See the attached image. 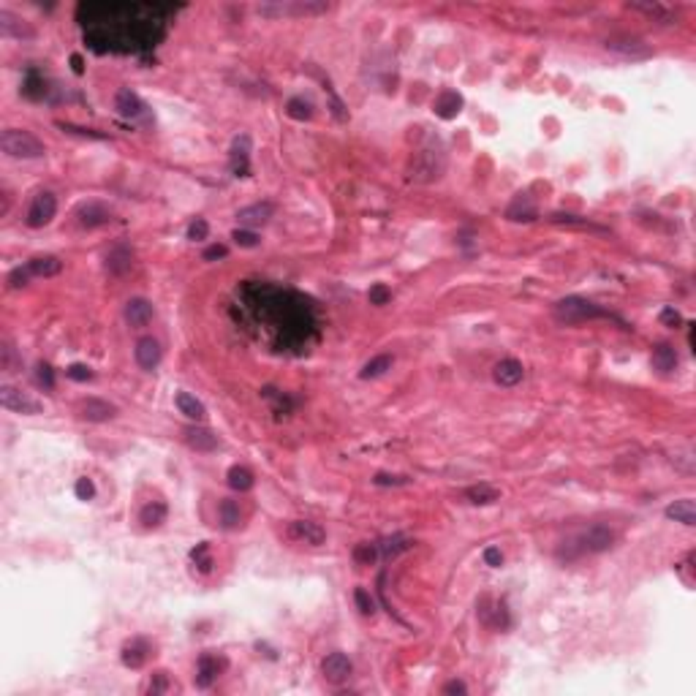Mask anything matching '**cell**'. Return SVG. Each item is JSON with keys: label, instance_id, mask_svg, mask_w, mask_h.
<instances>
[{"label": "cell", "instance_id": "1", "mask_svg": "<svg viewBox=\"0 0 696 696\" xmlns=\"http://www.w3.org/2000/svg\"><path fill=\"white\" fill-rule=\"evenodd\" d=\"M552 316H555V321H560V324L574 326V324L593 321V318H604L606 310H601L599 305H593L590 299H582V296H566V299H560V302L555 305Z\"/></svg>", "mask_w": 696, "mask_h": 696}, {"label": "cell", "instance_id": "2", "mask_svg": "<svg viewBox=\"0 0 696 696\" xmlns=\"http://www.w3.org/2000/svg\"><path fill=\"white\" fill-rule=\"evenodd\" d=\"M444 171H446V155L435 147H424L414 155V161L408 166V177L414 183H435V180H441Z\"/></svg>", "mask_w": 696, "mask_h": 696}, {"label": "cell", "instance_id": "3", "mask_svg": "<svg viewBox=\"0 0 696 696\" xmlns=\"http://www.w3.org/2000/svg\"><path fill=\"white\" fill-rule=\"evenodd\" d=\"M0 150L9 158H41L47 153L44 141L36 139L31 131H19V128H9L0 134Z\"/></svg>", "mask_w": 696, "mask_h": 696}, {"label": "cell", "instance_id": "4", "mask_svg": "<svg viewBox=\"0 0 696 696\" xmlns=\"http://www.w3.org/2000/svg\"><path fill=\"white\" fill-rule=\"evenodd\" d=\"M0 405H3L6 411L22 414V417H36V414L44 411V405L36 400V397H31V395L22 392V389L11 387V384H3V387H0Z\"/></svg>", "mask_w": 696, "mask_h": 696}, {"label": "cell", "instance_id": "5", "mask_svg": "<svg viewBox=\"0 0 696 696\" xmlns=\"http://www.w3.org/2000/svg\"><path fill=\"white\" fill-rule=\"evenodd\" d=\"M326 3L318 0H294V3H267L259 6V14L262 16H310V14H324Z\"/></svg>", "mask_w": 696, "mask_h": 696}, {"label": "cell", "instance_id": "6", "mask_svg": "<svg viewBox=\"0 0 696 696\" xmlns=\"http://www.w3.org/2000/svg\"><path fill=\"white\" fill-rule=\"evenodd\" d=\"M55 213H58V199H55V193L41 191V193L33 196L31 207H28V226H31V229H44L49 220L55 218Z\"/></svg>", "mask_w": 696, "mask_h": 696}, {"label": "cell", "instance_id": "7", "mask_svg": "<svg viewBox=\"0 0 696 696\" xmlns=\"http://www.w3.org/2000/svg\"><path fill=\"white\" fill-rule=\"evenodd\" d=\"M615 530L606 525H590L582 536H579V552H588V555H599V552H606L612 550L615 544Z\"/></svg>", "mask_w": 696, "mask_h": 696}, {"label": "cell", "instance_id": "8", "mask_svg": "<svg viewBox=\"0 0 696 696\" xmlns=\"http://www.w3.org/2000/svg\"><path fill=\"white\" fill-rule=\"evenodd\" d=\"M606 49L620 55V58H631V60L653 58V49L642 38H634V36H612V38H606Z\"/></svg>", "mask_w": 696, "mask_h": 696}, {"label": "cell", "instance_id": "9", "mask_svg": "<svg viewBox=\"0 0 696 696\" xmlns=\"http://www.w3.org/2000/svg\"><path fill=\"white\" fill-rule=\"evenodd\" d=\"M226 658L223 655H218V653H204L199 658V664H196V685L199 688H210L213 682L223 675V669H226Z\"/></svg>", "mask_w": 696, "mask_h": 696}, {"label": "cell", "instance_id": "10", "mask_svg": "<svg viewBox=\"0 0 696 696\" xmlns=\"http://www.w3.org/2000/svg\"><path fill=\"white\" fill-rule=\"evenodd\" d=\"M351 672H354V666H351L346 653H329L324 661H321V675H324L326 682L341 685V682H346L351 678Z\"/></svg>", "mask_w": 696, "mask_h": 696}, {"label": "cell", "instance_id": "11", "mask_svg": "<svg viewBox=\"0 0 696 696\" xmlns=\"http://www.w3.org/2000/svg\"><path fill=\"white\" fill-rule=\"evenodd\" d=\"M79 417L87 419V422H109V419L117 417V408L109 400H101V397H87V400L79 402Z\"/></svg>", "mask_w": 696, "mask_h": 696}, {"label": "cell", "instance_id": "12", "mask_svg": "<svg viewBox=\"0 0 696 696\" xmlns=\"http://www.w3.org/2000/svg\"><path fill=\"white\" fill-rule=\"evenodd\" d=\"M0 36H6V38H33L36 31L22 16H16L14 11L0 9Z\"/></svg>", "mask_w": 696, "mask_h": 696}, {"label": "cell", "instance_id": "13", "mask_svg": "<svg viewBox=\"0 0 696 696\" xmlns=\"http://www.w3.org/2000/svg\"><path fill=\"white\" fill-rule=\"evenodd\" d=\"M153 316H155L153 305H150L144 296H134V299L125 302V321L134 326V329L147 326L150 321H153Z\"/></svg>", "mask_w": 696, "mask_h": 696}, {"label": "cell", "instance_id": "14", "mask_svg": "<svg viewBox=\"0 0 696 696\" xmlns=\"http://www.w3.org/2000/svg\"><path fill=\"white\" fill-rule=\"evenodd\" d=\"M232 171L237 177H248L250 174V136L240 134L232 141Z\"/></svg>", "mask_w": 696, "mask_h": 696}, {"label": "cell", "instance_id": "15", "mask_svg": "<svg viewBox=\"0 0 696 696\" xmlns=\"http://www.w3.org/2000/svg\"><path fill=\"white\" fill-rule=\"evenodd\" d=\"M114 109H117V114L125 117V120H136V117L144 114L147 107H144V101L134 90H117V95H114Z\"/></svg>", "mask_w": 696, "mask_h": 696}, {"label": "cell", "instance_id": "16", "mask_svg": "<svg viewBox=\"0 0 696 696\" xmlns=\"http://www.w3.org/2000/svg\"><path fill=\"white\" fill-rule=\"evenodd\" d=\"M272 215H275V204H269V201H259V204L242 207V210L237 213V220H240L242 226H264V223H267Z\"/></svg>", "mask_w": 696, "mask_h": 696}, {"label": "cell", "instance_id": "17", "mask_svg": "<svg viewBox=\"0 0 696 696\" xmlns=\"http://www.w3.org/2000/svg\"><path fill=\"white\" fill-rule=\"evenodd\" d=\"M523 375H525V370H523V365L517 359H500L493 368V378L500 387H517L523 381Z\"/></svg>", "mask_w": 696, "mask_h": 696}, {"label": "cell", "instance_id": "18", "mask_svg": "<svg viewBox=\"0 0 696 696\" xmlns=\"http://www.w3.org/2000/svg\"><path fill=\"white\" fill-rule=\"evenodd\" d=\"M134 356H136V365L141 370H153L161 362V346H158L155 338H141L136 343V348H134Z\"/></svg>", "mask_w": 696, "mask_h": 696}, {"label": "cell", "instance_id": "19", "mask_svg": "<svg viewBox=\"0 0 696 696\" xmlns=\"http://www.w3.org/2000/svg\"><path fill=\"white\" fill-rule=\"evenodd\" d=\"M289 536L296 539V542H305V544H321L326 539L324 528L316 525V523H308V520H294V523L289 525Z\"/></svg>", "mask_w": 696, "mask_h": 696}, {"label": "cell", "instance_id": "20", "mask_svg": "<svg viewBox=\"0 0 696 696\" xmlns=\"http://www.w3.org/2000/svg\"><path fill=\"white\" fill-rule=\"evenodd\" d=\"M433 112L441 117V120H451V117H457V114L463 112V95L457 93V90H444V93L435 98Z\"/></svg>", "mask_w": 696, "mask_h": 696}, {"label": "cell", "instance_id": "21", "mask_svg": "<svg viewBox=\"0 0 696 696\" xmlns=\"http://www.w3.org/2000/svg\"><path fill=\"white\" fill-rule=\"evenodd\" d=\"M147 655H150V645H147L144 639H131V642H125L123 653H120V658H123V664L128 666V669H141V666L147 664Z\"/></svg>", "mask_w": 696, "mask_h": 696}, {"label": "cell", "instance_id": "22", "mask_svg": "<svg viewBox=\"0 0 696 696\" xmlns=\"http://www.w3.org/2000/svg\"><path fill=\"white\" fill-rule=\"evenodd\" d=\"M183 438H186V444L191 449H196V451H215L218 449V435H213L207 427H186L183 430Z\"/></svg>", "mask_w": 696, "mask_h": 696}, {"label": "cell", "instance_id": "23", "mask_svg": "<svg viewBox=\"0 0 696 696\" xmlns=\"http://www.w3.org/2000/svg\"><path fill=\"white\" fill-rule=\"evenodd\" d=\"M77 215H79V223H82V226H87V229H95V226H101V223H109V220H112L109 207L98 204V201H87V204H82Z\"/></svg>", "mask_w": 696, "mask_h": 696}, {"label": "cell", "instance_id": "24", "mask_svg": "<svg viewBox=\"0 0 696 696\" xmlns=\"http://www.w3.org/2000/svg\"><path fill=\"white\" fill-rule=\"evenodd\" d=\"M166 514H169V509H166L164 500H150V503L141 506L139 523L144 530H155V528H161L164 523H166Z\"/></svg>", "mask_w": 696, "mask_h": 696}, {"label": "cell", "instance_id": "25", "mask_svg": "<svg viewBox=\"0 0 696 696\" xmlns=\"http://www.w3.org/2000/svg\"><path fill=\"white\" fill-rule=\"evenodd\" d=\"M669 520H675V523H680V525H696V503L691 498H680V500H675V503H669L664 511Z\"/></svg>", "mask_w": 696, "mask_h": 696}, {"label": "cell", "instance_id": "26", "mask_svg": "<svg viewBox=\"0 0 696 696\" xmlns=\"http://www.w3.org/2000/svg\"><path fill=\"white\" fill-rule=\"evenodd\" d=\"M650 362H653V368L661 373H672L678 368V351L669 346V343H658L655 348H653V354H650Z\"/></svg>", "mask_w": 696, "mask_h": 696}, {"label": "cell", "instance_id": "27", "mask_svg": "<svg viewBox=\"0 0 696 696\" xmlns=\"http://www.w3.org/2000/svg\"><path fill=\"white\" fill-rule=\"evenodd\" d=\"M131 264H134V253L131 248H125V245H114V248L109 250L107 256V269L112 275H123L131 269Z\"/></svg>", "mask_w": 696, "mask_h": 696}, {"label": "cell", "instance_id": "28", "mask_svg": "<svg viewBox=\"0 0 696 696\" xmlns=\"http://www.w3.org/2000/svg\"><path fill=\"white\" fill-rule=\"evenodd\" d=\"M28 269L31 275H38V278H55L63 269V262L58 256H36L28 262Z\"/></svg>", "mask_w": 696, "mask_h": 696}, {"label": "cell", "instance_id": "29", "mask_svg": "<svg viewBox=\"0 0 696 696\" xmlns=\"http://www.w3.org/2000/svg\"><path fill=\"white\" fill-rule=\"evenodd\" d=\"M465 498H468L473 506H490V503L500 500V490H496L493 484H473V487L465 490Z\"/></svg>", "mask_w": 696, "mask_h": 696}, {"label": "cell", "instance_id": "30", "mask_svg": "<svg viewBox=\"0 0 696 696\" xmlns=\"http://www.w3.org/2000/svg\"><path fill=\"white\" fill-rule=\"evenodd\" d=\"M177 408H180V414H186L188 419H193V422H201V419L207 417V411H204V405L201 400H196L193 395H188V392H177Z\"/></svg>", "mask_w": 696, "mask_h": 696}, {"label": "cell", "instance_id": "31", "mask_svg": "<svg viewBox=\"0 0 696 696\" xmlns=\"http://www.w3.org/2000/svg\"><path fill=\"white\" fill-rule=\"evenodd\" d=\"M536 204L528 199V196H517L511 201V207L506 210V218L509 220H536Z\"/></svg>", "mask_w": 696, "mask_h": 696}, {"label": "cell", "instance_id": "32", "mask_svg": "<svg viewBox=\"0 0 696 696\" xmlns=\"http://www.w3.org/2000/svg\"><path fill=\"white\" fill-rule=\"evenodd\" d=\"M229 487L232 490H237V493H248L250 487H253V473H250L248 468L245 465H234V468H229Z\"/></svg>", "mask_w": 696, "mask_h": 696}, {"label": "cell", "instance_id": "33", "mask_svg": "<svg viewBox=\"0 0 696 696\" xmlns=\"http://www.w3.org/2000/svg\"><path fill=\"white\" fill-rule=\"evenodd\" d=\"M392 362H395V359H392L389 354L373 356L370 362H368V365L359 370V378H365V381H368V378H378V375H384V373L392 368Z\"/></svg>", "mask_w": 696, "mask_h": 696}, {"label": "cell", "instance_id": "34", "mask_svg": "<svg viewBox=\"0 0 696 696\" xmlns=\"http://www.w3.org/2000/svg\"><path fill=\"white\" fill-rule=\"evenodd\" d=\"M628 9L642 11V14L648 16H655L658 22H672V11L666 6H661V3H628Z\"/></svg>", "mask_w": 696, "mask_h": 696}, {"label": "cell", "instance_id": "35", "mask_svg": "<svg viewBox=\"0 0 696 696\" xmlns=\"http://www.w3.org/2000/svg\"><path fill=\"white\" fill-rule=\"evenodd\" d=\"M552 223H563V226H577V229H590V232H604L601 226H596V223H590L588 218H577V215H563V213H555V215H550Z\"/></svg>", "mask_w": 696, "mask_h": 696}, {"label": "cell", "instance_id": "36", "mask_svg": "<svg viewBox=\"0 0 696 696\" xmlns=\"http://www.w3.org/2000/svg\"><path fill=\"white\" fill-rule=\"evenodd\" d=\"M218 514H220V525L223 528H237L240 525V506L234 503V500H223L220 503V509H218Z\"/></svg>", "mask_w": 696, "mask_h": 696}, {"label": "cell", "instance_id": "37", "mask_svg": "<svg viewBox=\"0 0 696 696\" xmlns=\"http://www.w3.org/2000/svg\"><path fill=\"white\" fill-rule=\"evenodd\" d=\"M286 112H289V117H294V120H310V117H313V104L305 101V98H291V101L286 104Z\"/></svg>", "mask_w": 696, "mask_h": 696}, {"label": "cell", "instance_id": "38", "mask_svg": "<svg viewBox=\"0 0 696 696\" xmlns=\"http://www.w3.org/2000/svg\"><path fill=\"white\" fill-rule=\"evenodd\" d=\"M375 557H378V547L370 542H362L354 547V560L359 566H373L375 563Z\"/></svg>", "mask_w": 696, "mask_h": 696}, {"label": "cell", "instance_id": "39", "mask_svg": "<svg viewBox=\"0 0 696 696\" xmlns=\"http://www.w3.org/2000/svg\"><path fill=\"white\" fill-rule=\"evenodd\" d=\"M408 547H411V542H408V539L395 536V539H389V542L381 544V552H384L387 557H395V555H400V552H405Z\"/></svg>", "mask_w": 696, "mask_h": 696}, {"label": "cell", "instance_id": "40", "mask_svg": "<svg viewBox=\"0 0 696 696\" xmlns=\"http://www.w3.org/2000/svg\"><path fill=\"white\" fill-rule=\"evenodd\" d=\"M232 240L240 245V248H256V245H259V234L248 232V229H234Z\"/></svg>", "mask_w": 696, "mask_h": 696}, {"label": "cell", "instance_id": "41", "mask_svg": "<svg viewBox=\"0 0 696 696\" xmlns=\"http://www.w3.org/2000/svg\"><path fill=\"white\" fill-rule=\"evenodd\" d=\"M354 601H356V606H359V612H362V615H373V612H375V604H373L370 593H368L365 588L354 590Z\"/></svg>", "mask_w": 696, "mask_h": 696}, {"label": "cell", "instance_id": "42", "mask_svg": "<svg viewBox=\"0 0 696 696\" xmlns=\"http://www.w3.org/2000/svg\"><path fill=\"white\" fill-rule=\"evenodd\" d=\"M36 381L47 389L55 387V373H52V368H49L47 362H38V368H36Z\"/></svg>", "mask_w": 696, "mask_h": 696}, {"label": "cell", "instance_id": "43", "mask_svg": "<svg viewBox=\"0 0 696 696\" xmlns=\"http://www.w3.org/2000/svg\"><path fill=\"white\" fill-rule=\"evenodd\" d=\"M207 234H210V226H207V220H201V218H196L191 226H188V240H207Z\"/></svg>", "mask_w": 696, "mask_h": 696}, {"label": "cell", "instance_id": "44", "mask_svg": "<svg viewBox=\"0 0 696 696\" xmlns=\"http://www.w3.org/2000/svg\"><path fill=\"white\" fill-rule=\"evenodd\" d=\"M28 275H31V269L25 267H16V269H11V275H9V289H25L28 286Z\"/></svg>", "mask_w": 696, "mask_h": 696}, {"label": "cell", "instance_id": "45", "mask_svg": "<svg viewBox=\"0 0 696 696\" xmlns=\"http://www.w3.org/2000/svg\"><path fill=\"white\" fill-rule=\"evenodd\" d=\"M74 493H77V498L79 500H93V496H95V484L87 476L85 479H79L77 481V487H74Z\"/></svg>", "mask_w": 696, "mask_h": 696}, {"label": "cell", "instance_id": "46", "mask_svg": "<svg viewBox=\"0 0 696 696\" xmlns=\"http://www.w3.org/2000/svg\"><path fill=\"white\" fill-rule=\"evenodd\" d=\"M368 296H370V302H373V305H387V302H389V296H392V291H389V289H387V286H384V283H375V286H373V289H370V294H368Z\"/></svg>", "mask_w": 696, "mask_h": 696}, {"label": "cell", "instance_id": "47", "mask_svg": "<svg viewBox=\"0 0 696 696\" xmlns=\"http://www.w3.org/2000/svg\"><path fill=\"white\" fill-rule=\"evenodd\" d=\"M65 375H68L71 381H90V378H93V370H90L87 365H71V368L65 370Z\"/></svg>", "mask_w": 696, "mask_h": 696}, {"label": "cell", "instance_id": "48", "mask_svg": "<svg viewBox=\"0 0 696 696\" xmlns=\"http://www.w3.org/2000/svg\"><path fill=\"white\" fill-rule=\"evenodd\" d=\"M661 324L672 326V329H678V326L682 324V316L675 308H664V310H661Z\"/></svg>", "mask_w": 696, "mask_h": 696}, {"label": "cell", "instance_id": "49", "mask_svg": "<svg viewBox=\"0 0 696 696\" xmlns=\"http://www.w3.org/2000/svg\"><path fill=\"white\" fill-rule=\"evenodd\" d=\"M164 691H169V680H166V672H158L150 680V694H164Z\"/></svg>", "mask_w": 696, "mask_h": 696}, {"label": "cell", "instance_id": "50", "mask_svg": "<svg viewBox=\"0 0 696 696\" xmlns=\"http://www.w3.org/2000/svg\"><path fill=\"white\" fill-rule=\"evenodd\" d=\"M484 563L493 566V569L503 566V552H500L498 547H487V550H484Z\"/></svg>", "mask_w": 696, "mask_h": 696}, {"label": "cell", "instance_id": "51", "mask_svg": "<svg viewBox=\"0 0 696 696\" xmlns=\"http://www.w3.org/2000/svg\"><path fill=\"white\" fill-rule=\"evenodd\" d=\"M226 253H229V250L223 248V245H210V248L204 250V262H215V259H226Z\"/></svg>", "mask_w": 696, "mask_h": 696}, {"label": "cell", "instance_id": "52", "mask_svg": "<svg viewBox=\"0 0 696 696\" xmlns=\"http://www.w3.org/2000/svg\"><path fill=\"white\" fill-rule=\"evenodd\" d=\"M444 694H460V696H465V694H468V685H465L463 680H449L446 685H444Z\"/></svg>", "mask_w": 696, "mask_h": 696}, {"label": "cell", "instance_id": "53", "mask_svg": "<svg viewBox=\"0 0 696 696\" xmlns=\"http://www.w3.org/2000/svg\"><path fill=\"white\" fill-rule=\"evenodd\" d=\"M373 481H375V484H381V487H384V484H405V481H408V476H389V473H378Z\"/></svg>", "mask_w": 696, "mask_h": 696}, {"label": "cell", "instance_id": "54", "mask_svg": "<svg viewBox=\"0 0 696 696\" xmlns=\"http://www.w3.org/2000/svg\"><path fill=\"white\" fill-rule=\"evenodd\" d=\"M71 63H74V71H77V74H82V71H85V68H82V58H79V55H74V58H71Z\"/></svg>", "mask_w": 696, "mask_h": 696}]
</instances>
